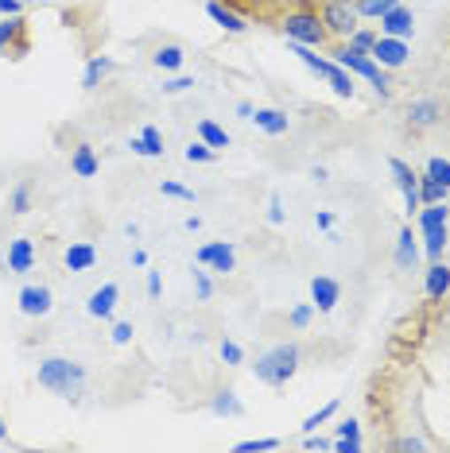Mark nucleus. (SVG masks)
Listing matches in <instances>:
<instances>
[{
	"label": "nucleus",
	"instance_id": "423d86ee",
	"mask_svg": "<svg viewBox=\"0 0 450 453\" xmlns=\"http://www.w3.org/2000/svg\"><path fill=\"white\" fill-rule=\"evenodd\" d=\"M0 50H8L16 58L27 50V24L19 16H4V24H0Z\"/></svg>",
	"mask_w": 450,
	"mask_h": 453
},
{
	"label": "nucleus",
	"instance_id": "6e6552de",
	"mask_svg": "<svg viewBox=\"0 0 450 453\" xmlns=\"http://www.w3.org/2000/svg\"><path fill=\"white\" fill-rule=\"evenodd\" d=\"M369 55H373L381 66H404L407 43H404V39H396V35H376V43H373Z\"/></svg>",
	"mask_w": 450,
	"mask_h": 453
},
{
	"label": "nucleus",
	"instance_id": "7ed1b4c3",
	"mask_svg": "<svg viewBox=\"0 0 450 453\" xmlns=\"http://www.w3.org/2000/svg\"><path fill=\"white\" fill-rule=\"evenodd\" d=\"M283 35L291 39V43H303V47H326V39H330V32H326L322 16L311 12V8H299V12H288L280 19Z\"/></svg>",
	"mask_w": 450,
	"mask_h": 453
},
{
	"label": "nucleus",
	"instance_id": "aec40b11",
	"mask_svg": "<svg viewBox=\"0 0 450 453\" xmlns=\"http://www.w3.org/2000/svg\"><path fill=\"white\" fill-rule=\"evenodd\" d=\"M450 291V267L446 264H431L427 267V298H443Z\"/></svg>",
	"mask_w": 450,
	"mask_h": 453
},
{
	"label": "nucleus",
	"instance_id": "ea45409f",
	"mask_svg": "<svg viewBox=\"0 0 450 453\" xmlns=\"http://www.w3.org/2000/svg\"><path fill=\"white\" fill-rule=\"evenodd\" d=\"M163 194H171V198H182V202H194V190L179 187V182H163Z\"/></svg>",
	"mask_w": 450,
	"mask_h": 453
},
{
	"label": "nucleus",
	"instance_id": "2f4dec72",
	"mask_svg": "<svg viewBox=\"0 0 450 453\" xmlns=\"http://www.w3.org/2000/svg\"><path fill=\"white\" fill-rule=\"evenodd\" d=\"M334 411H338V399H330V403H326L322 411H314V415H311V418H306V422H303V430H306V434H311V430H319V426H322V422H326V418H334Z\"/></svg>",
	"mask_w": 450,
	"mask_h": 453
},
{
	"label": "nucleus",
	"instance_id": "e433bc0d",
	"mask_svg": "<svg viewBox=\"0 0 450 453\" xmlns=\"http://www.w3.org/2000/svg\"><path fill=\"white\" fill-rule=\"evenodd\" d=\"M221 360H225V365H241V360H244L241 345H233V342H221Z\"/></svg>",
	"mask_w": 450,
	"mask_h": 453
},
{
	"label": "nucleus",
	"instance_id": "dca6fc26",
	"mask_svg": "<svg viewBox=\"0 0 450 453\" xmlns=\"http://www.w3.org/2000/svg\"><path fill=\"white\" fill-rule=\"evenodd\" d=\"M117 283H105V287H97L94 295H89V303H86V311L94 314V318H112V306H117Z\"/></svg>",
	"mask_w": 450,
	"mask_h": 453
},
{
	"label": "nucleus",
	"instance_id": "473e14b6",
	"mask_svg": "<svg viewBox=\"0 0 450 453\" xmlns=\"http://www.w3.org/2000/svg\"><path fill=\"white\" fill-rule=\"evenodd\" d=\"M187 159H190V163H213V148H210V143H190V148H187Z\"/></svg>",
	"mask_w": 450,
	"mask_h": 453
},
{
	"label": "nucleus",
	"instance_id": "1a4fd4ad",
	"mask_svg": "<svg viewBox=\"0 0 450 453\" xmlns=\"http://www.w3.org/2000/svg\"><path fill=\"white\" fill-rule=\"evenodd\" d=\"M438 120H443V105H438L435 97H419L407 105V125L412 128H431Z\"/></svg>",
	"mask_w": 450,
	"mask_h": 453
},
{
	"label": "nucleus",
	"instance_id": "c756f323",
	"mask_svg": "<svg viewBox=\"0 0 450 453\" xmlns=\"http://www.w3.org/2000/svg\"><path fill=\"white\" fill-rule=\"evenodd\" d=\"M8 210H12V213H27V210H32V182H19V187L12 190Z\"/></svg>",
	"mask_w": 450,
	"mask_h": 453
},
{
	"label": "nucleus",
	"instance_id": "6ab92c4d",
	"mask_svg": "<svg viewBox=\"0 0 450 453\" xmlns=\"http://www.w3.org/2000/svg\"><path fill=\"white\" fill-rule=\"evenodd\" d=\"M70 171L81 174V179H94V174H97V156H94V148H89V143H78V148H74V156H70Z\"/></svg>",
	"mask_w": 450,
	"mask_h": 453
},
{
	"label": "nucleus",
	"instance_id": "f704fd0d",
	"mask_svg": "<svg viewBox=\"0 0 450 453\" xmlns=\"http://www.w3.org/2000/svg\"><path fill=\"white\" fill-rule=\"evenodd\" d=\"M392 449H400V453H419V449H427V441L415 438V434H412V438H396Z\"/></svg>",
	"mask_w": 450,
	"mask_h": 453
},
{
	"label": "nucleus",
	"instance_id": "f3484780",
	"mask_svg": "<svg viewBox=\"0 0 450 453\" xmlns=\"http://www.w3.org/2000/svg\"><path fill=\"white\" fill-rule=\"evenodd\" d=\"M338 295H342V287H338L334 280H326V275L311 280V298H314V306H319V311H334Z\"/></svg>",
	"mask_w": 450,
	"mask_h": 453
},
{
	"label": "nucleus",
	"instance_id": "72a5a7b5",
	"mask_svg": "<svg viewBox=\"0 0 450 453\" xmlns=\"http://www.w3.org/2000/svg\"><path fill=\"white\" fill-rule=\"evenodd\" d=\"M427 174H431V179H438L443 187H450V163H446V159H431V163H427Z\"/></svg>",
	"mask_w": 450,
	"mask_h": 453
},
{
	"label": "nucleus",
	"instance_id": "f257e3e1",
	"mask_svg": "<svg viewBox=\"0 0 450 453\" xmlns=\"http://www.w3.org/2000/svg\"><path fill=\"white\" fill-rule=\"evenodd\" d=\"M39 388L55 391V395L63 399H81V391H86V368L78 365V360H66V357H47L39 360Z\"/></svg>",
	"mask_w": 450,
	"mask_h": 453
},
{
	"label": "nucleus",
	"instance_id": "7c9ffc66",
	"mask_svg": "<svg viewBox=\"0 0 450 453\" xmlns=\"http://www.w3.org/2000/svg\"><path fill=\"white\" fill-rule=\"evenodd\" d=\"M353 4H357V12L361 16H384L388 8H396L400 0H353Z\"/></svg>",
	"mask_w": 450,
	"mask_h": 453
},
{
	"label": "nucleus",
	"instance_id": "393cba45",
	"mask_svg": "<svg viewBox=\"0 0 450 453\" xmlns=\"http://www.w3.org/2000/svg\"><path fill=\"white\" fill-rule=\"evenodd\" d=\"M198 136H202V143H210L213 151H218V148H229V132H225L221 125H213V120H202V125H198Z\"/></svg>",
	"mask_w": 450,
	"mask_h": 453
},
{
	"label": "nucleus",
	"instance_id": "c9c22d12",
	"mask_svg": "<svg viewBox=\"0 0 450 453\" xmlns=\"http://www.w3.org/2000/svg\"><path fill=\"white\" fill-rule=\"evenodd\" d=\"M275 446H280V441H275V438H260V441H241V446H237V453H264V449H275Z\"/></svg>",
	"mask_w": 450,
	"mask_h": 453
},
{
	"label": "nucleus",
	"instance_id": "37998d69",
	"mask_svg": "<svg viewBox=\"0 0 450 453\" xmlns=\"http://www.w3.org/2000/svg\"><path fill=\"white\" fill-rule=\"evenodd\" d=\"M194 287H198V298H210L213 295V287L206 280V272H194Z\"/></svg>",
	"mask_w": 450,
	"mask_h": 453
},
{
	"label": "nucleus",
	"instance_id": "39448f33",
	"mask_svg": "<svg viewBox=\"0 0 450 453\" xmlns=\"http://www.w3.org/2000/svg\"><path fill=\"white\" fill-rule=\"evenodd\" d=\"M322 24L326 32H330L334 39H350L357 32V19H361V12H357L353 0H322Z\"/></svg>",
	"mask_w": 450,
	"mask_h": 453
},
{
	"label": "nucleus",
	"instance_id": "a19ab883",
	"mask_svg": "<svg viewBox=\"0 0 450 453\" xmlns=\"http://www.w3.org/2000/svg\"><path fill=\"white\" fill-rule=\"evenodd\" d=\"M190 86H198L194 78H175V81H163V94H182V89H190Z\"/></svg>",
	"mask_w": 450,
	"mask_h": 453
},
{
	"label": "nucleus",
	"instance_id": "79ce46f5",
	"mask_svg": "<svg viewBox=\"0 0 450 453\" xmlns=\"http://www.w3.org/2000/svg\"><path fill=\"white\" fill-rule=\"evenodd\" d=\"M112 342H117V345L132 342V326H128V322H117V326H112Z\"/></svg>",
	"mask_w": 450,
	"mask_h": 453
},
{
	"label": "nucleus",
	"instance_id": "4be33fe9",
	"mask_svg": "<svg viewBox=\"0 0 450 453\" xmlns=\"http://www.w3.org/2000/svg\"><path fill=\"white\" fill-rule=\"evenodd\" d=\"M334 449H342V453L361 449V430H357V422H353V418L338 426V441H334Z\"/></svg>",
	"mask_w": 450,
	"mask_h": 453
},
{
	"label": "nucleus",
	"instance_id": "a211bd4d",
	"mask_svg": "<svg viewBox=\"0 0 450 453\" xmlns=\"http://www.w3.org/2000/svg\"><path fill=\"white\" fill-rule=\"evenodd\" d=\"M94 264H97V249H94V244L78 241V244H70V249H66V267H70V272H89Z\"/></svg>",
	"mask_w": 450,
	"mask_h": 453
},
{
	"label": "nucleus",
	"instance_id": "9d476101",
	"mask_svg": "<svg viewBox=\"0 0 450 453\" xmlns=\"http://www.w3.org/2000/svg\"><path fill=\"white\" fill-rule=\"evenodd\" d=\"M50 287H24L19 291V311H24L27 318H43V314H50Z\"/></svg>",
	"mask_w": 450,
	"mask_h": 453
},
{
	"label": "nucleus",
	"instance_id": "f8f14e48",
	"mask_svg": "<svg viewBox=\"0 0 450 453\" xmlns=\"http://www.w3.org/2000/svg\"><path fill=\"white\" fill-rule=\"evenodd\" d=\"M32 264H35V244L27 241V236H19V241L8 244V272L24 275V272H32Z\"/></svg>",
	"mask_w": 450,
	"mask_h": 453
},
{
	"label": "nucleus",
	"instance_id": "de8ad7c7",
	"mask_svg": "<svg viewBox=\"0 0 450 453\" xmlns=\"http://www.w3.org/2000/svg\"><path fill=\"white\" fill-rule=\"evenodd\" d=\"M306 449H330V441H322V438H306Z\"/></svg>",
	"mask_w": 450,
	"mask_h": 453
},
{
	"label": "nucleus",
	"instance_id": "20e7f679",
	"mask_svg": "<svg viewBox=\"0 0 450 453\" xmlns=\"http://www.w3.org/2000/svg\"><path fill=\"white\" fill-rule=\"evenodd\" d=\"M334 63L342 66V70H350V74H361L365 81H373L376 94L388 97V81H384L381 66H376V58L369 55V50H361V47L345 43V47H338V50H334Z\"/></svg>",
	"mask_w": 450,
	"mask_h": 453
},
{
	"label": "nucleus",
	"instance_id": "c85d7f7f",
	"mask_svg": "<svg viewBox=\"0 0 450 453\" xmlns=\"http://www.w3.org/2000/svg\"><path fill=\"white\" fill-rule=\"evenodd\" d=\"M109 70H112L109 58H89V66H86V78H81V86H86V89H97V81L105 78Z\"/></svg>",
	"mask_w": 450,
	"mask_h": 453
},
{
	"label": "nucleus",
	"instance_id": "4468645a",
	"mask_svg": "<svg viewBox=\"0 0 450 453\" xmlns=\"http://www.w3.org/2000/svg\"><path fill=\"white\" fill-rule=\"evenodd\" d=\"M249 120H252L257 128L268 132V136H283V132L291 128V120H288V112H283V109H257Z\"/></svg>",
	"mask_w": 450,
	"mask_h": 453
},
{
	"label": "nucleus",
	"instance_id": "b1692460",
	"mask_svg": "<svg viewBox=\"0 0 450 453\" xmlns=\"http://www.w3.org/2000/svg\"><path fill=\"white\" fill-rule=\"evenodd\" d=\"M446 190H450V187H443V182L431 179V174H423V179H419V202H423V205L443 202V198H446Z\"/></svg>",
	"mask_w": 450,
	"mask_h": 453
},
{
	"label": "nucleus",
	"instance_id": "cd10ccee",
	"mask_svg": "<svg viewBox=\"0 0 450 453\" xmlns=\"http://www.w3.org/2000/svg\"><path fill=\"white\" fill-rule=\"evenodd\" d=\"M151 58H156V66H159V70H179V66H182V47L167 43V47H159Z\"/></svg>",
	"mask_w": 450,
	"mask_h": 453
},
{
	"label": "nucleus",
	"instance_id": "58836bf2",
	"mask_svg": "<svg viewBox=\"0 0 450 453\" xmlns=\"http://www.w3.org/2000/svg\"><path fill=\"white\" fill-rule=\"evenodd\" d=\"M350 43H353V47H361V50H373L376 35H373V32H361V27H357V32L350 35Z\"/></svg>",
	"mask_w": 450,
	"mask_h": 453
},
{
	"label": "nucleus",
	"instance_id": "a878e982",
	"mask_svg": "<svg viewBox=\"0 0 450 453\" xmlns=\"http://www.w3.org/2000/svg\"><path fill=\"white\" fill-rule=\"evenodd\" d=\"M396 264L400 267H412L415 264V236H412V229H400V236H396Z\"/></svg>",
	"mask_w": 450,
	"mask_h": 453
},
{
	"label": "nucleus",
	"instance_id": "9b49d317",
	"mask_svg": "<svg viewBox=\"0 0 450 453\" xmlns=\"http://www.w3.org/2000/svg\"><path fill=\"white\" fill-rule=\"evenodd\" d=\"M198 264L213 267V272H233V244H225V241L202 244V249H198Z\"/></svg>",
	"mask_w": 450,
	"mask_h": 453
},
{
	"label": "nucleus",
	"instance_id": "09e8293b",
	"mask_svg": "<svg viewBox=\"0 0 450 453\" xmlns=\"http://www.w3.org/2000/svg\"><path fill=\"white\" fill-rule=\"evenodd\" d=\"M314 221H319V229H330V225H334L330 213H319V218H314Z\"/></svg>",
	"mask_w": 450,
	"mask_h": 453
},
{
	"label": "nucleus",
	"instance_id": "4c0bfd02",
	"mask_svg": "<svg viewBox=\"0 0 450 453\" xmlns=\"http://www.w3.org/2000/svg\"><path fill=\"white\" fill-rule=\"evenodd\" d=\"M311 314H314V303H311V306H295V311H291V326L303 329L306 322H311Z\"/></svg>",
	"mask_w": 450,
	"mask_h": 453
},
{
	"label": "nucleus",
	"instance_id": "f03ea898",
	"mask_svg": "<svg viewBox=\"0 0 450 453\" xmlns=\"http://www.w3.org/2000/svg\"><path fill=\"white\" fill-rule=\"evenodd\" d=\"M295 368H299V345H275L268 349L264 357H257V365H252V372H257L260 384L268 388H283L288 380L295 376Z\"/></svg>",
	"mask_w": 450,
	"mask_h": 453
},
{
	"label": "nucleus",
	"instance_id": "8fccbe9b",
	"mask_svg": "<svg viewBox=\"0 0 450 453\" xmlns=\"http://www.w3.org/2000/svg\"><path fill=\"white\" fill-rule=\"evenodd\" d=\"M0 438H8V430H4V422H0Z\"/></svg>",
	"mask_w": 450,
	"mask_h": 453
},
{
	"label": "nucleus",
	"instance_id": "5701e85b",
	"mask_svg": "<svg viewBox=\"0 0 450 453\" xmlns=\"http://www.w3.org/2000/svg\"><path fill=\"white\" fill-rule=\"evenodd\" d=\"M210 411H213V415H241V399H237V391H229V388H225V391H218V395H213L210 399Z\"/></svg>",
	"mask_w": 450,
	"mask_h": 453
},
{
	"label": "nucleus",
	"instance_id": "a18cd8bd",
	"mask_svg": "<svg viewBox=\"0 0 450 453\" xmlns=\"http://www.w3.org/2000/svg\"><path fill=\"white\" fill-rule=\"evenodd\" d=\"M268 218H272L275 225H280V221H283V210H280V198H272V210H268Z\"/></svg>",
	"mask_w": 450,
	"mask_h": 453
},
{
	"label": "nucleus",
	"instance_id": "bb28decb",
	"mask_svg": "<svg viewBox=\"0 0 450 453\" xmlns=\"http://www.w3.org/2000/svg\"><path fill=\"white\" fill-rule=\"evenodd\" d=\"M423 236H427V256L438 260V256H443V244H446V225H427Z\"/></svg>",
	"mask_w": 450,
	"mask_h": 453
},
{
	"label": "nucleus",
	"instance_id": "2eb2a0df",
	"mask_svg": "<svg viewBox=\"0 0 450 453\" xmlns=\"http://www.w3.org/2000/svg\"><path fill=\"white\" fill-rule=\"evenodd\" d=\"M206 12H210L213 24L225 27V32H233V35H241L244 27H249V24H244V16H237V12H233V8H225L221 0H210V4H206Z\"/></svg>",
	"mask_w": 450,
	"mask_h": 453
},
{
	"label": "nucleus",
	"instance_id": "0eeeda50",
	"mask_svg": "<svg viewBox=\"0 0 450 453\" xmlns=\"http://www.w3.org/2000/svg\"><path fill=\"white\" fill-rule=\"evenodd\" d=\"M388 167H392V174H396V187H400V190H404L407 213H415V210H419V205H423V202H419V174H415L412 167H407V163H404V159H392V163H388Z\"/></svg>",
	"mask_w": 450,
	"mask_h": 453
},
{
	"label": "nucleus",
	"instance_id": "ddd939ff",
	"mask_svg": "<svg viewBox=\"0 0 450 453\" xmlns=\"http://www.w3.org/2000/svg\"><path fill=\"white\" fill-rule=\"evenodd\" d=\"M381 32L384 35H396V39H407V35H412V12H407L404 4L388 8V12L381 16Z\"/></svg>",
	"mask_w": 450,
	"mask_h": 453
},
{
	"label": "nucleus",
	"instance_id": "412c9836",
	"mask_svg": "<svg viewBox=\"0 0 450 453\" xmlns=\"http://www.w3.org/2000/svg\"><path fill=\"white\" fill-rule=\"evenodd\" d=\"M132 151H136V156H163V136H159V128H144L140 132V140H132L128 143Z\"/></svg>",
	"mask_w": 450,
	"mask_h": 453
},
{
	"label": "nucleus",
	"instance_id": "c03bdc74",
	"mask_svg": "<svg viewBox=\"0 0 450 453\" xmlns=\"http://www.w3.org/2000/svg\"><path fill=\"white\" fill-rule=\"evenodd\" d=\"M0 16H19V0H0Z\"/></svg>",
	"mask_w": 450,
	"mask_h": 453
},
{
	"label": "nucleus",
	"instance_id": "49530a36",
	"mask_svg": "<svg viewBox=\"0 0 450 453\" xmlns=\"http://www.w3.org/2000/svg\"><path fill=\"white\" fill-rule=\"evenodd\" d=\"M148 295H151V298H156V295H159V275H156V272H151V275H148Z\"/></svg>",
	"mask_w": 450,
	"mask_h": 453
}]
</instances>
